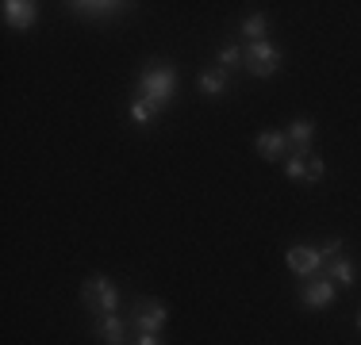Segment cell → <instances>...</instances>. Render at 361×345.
Wrapping results in <instances>:
<instances>
[{"label": "cell", "mask_w": 361, "mask_h": 345, "mask_svg": "<svg viewBox=\"0 0 361 345\" xmlns=\"http://www.w3.org/2000/svg\"><path fill=\"white\" fill-rule=\"evenodd\" d=\"M304 169H307V153L292 150V153H288V161H285V172H288L292 180H304Z\"/></svg>", "instance_id": "9a60e30c"}, {"label": "cell", "mask_w": 361, "mask_h": 345, "mask_svg": "<svg viewBox=\"0 0 361 345\" xmlns=\"http://www.w3.org/2000/svg\"><path fill=\"white\" fill-rule=\"evenodd\" d=\"M257 153H262V158L265 161H281V158H285V153H288V134L285 131H262V134H257Z\"/></svg>", "instance_id": "ba28073f"}, {"label": "cell", "mask_w": 361, "mask_h": 345, "mask_svg": "<svg viewBox=\"0 0 361 345\" xmlns=\"http://www.w3.org/2000/svg\"><path fill=\"white\" fill-rule=\"evenodd\" d=\"M169 310L166 303H158V299H139V303L131 307V326L139 334H158L161 326H166Z\"/></svg>", "instance_id": "277c9868"}, {"label": "cell", "mask_w": 361, "mask_h": 345, "mask_svg": "<svg viewBox=\"0 0 361 345\" xmlns=\"http://www.w3.org/2000/svg\"><path fill=\"white\" fill-rule=\"evenodd\" d=\"M285 134H288V142L296 146L300 153H312V134H315V123H312V119H292Z\"/></svg>", "instance_id": "30bf717a"}, {"label": "cell", "mask_w": 361, "mask_h": 345, "mask_svg": "<svg viewBox=\"0 0 361 345\" xmlns=\"http://www.w3.org/2000/svg\"><path fill=\"white\" fill-rule=\"evenodd\" d=\"M135 345H161V341H158V334H139V341H135Z\"/></svg>", "instance_id": "ffe728a7"}, {"label": "cell", "mask_w": 361, "mask_h": 345, "mask_svg": "<svg viewBox=\"0 0 361 345\" xmlns=\"http://www.w3.org/2000/svg\"><path fill=\"white\" fill-rule=\"evenodd\" d=\"M81 303L92 310V315H116V307H119V288L108 280L104 272H92V276H85V284H81Z\"/></svg>", "instance_id": "7a4b0ae2"}, {"label": "cell", "mask_w": 361, "mask_h": 345, "mask_svg": "<svg viewBox=\"0 0 361 345\" xmlns=\"http://www.w3.org/2000/svg\"><path fill=\"white\" fill-rule=\"evenodd\" d=\"M177 92V69L169 62H150L142 69L139 77V89H135V100L150 104V108H169V100H173Z\"/></svg>", "instance_id": "6da1fadb"}, {"label": "cell", "mask_w": 361, "mask_h": 345, "mask_svg": "<svg viewBox=\"0 0 361 345\" xmlns=\"http://www.w3.org/2000/svg\"><path fill=\"white\" fill-rule=\"evenodd\" d=\"M243 39H250V42H265V39H269V20H265L262 12L246 15V20H243Z\"/></svg>", "instance_id": "4fadbf2b"}, {"label": "cell", "mask_w": 361, "mask_h": 345, "mask_svg": "<svg viewBox=\"0 0 361 345\" xmlns=\"http://www.w3.org/2000/svg\"><path fill=\"white\" fill-rule=\"evenodd\" d=\"M334 280L331 276H312V280L304 284V291H300V299H304V307H326L334 303Z\"/></svg>", "instance_id": "52a82bcc"}, {"label": "cell", "mask_w": 361, "mask_h": 345, "mask_svg": "<svg viewBox=\"0 0 361 345\" xmlns=\"http://www.w3.org/2000/svg\"><path fill=\"white\" fill-rule=\"evenodd\" d=\"M357 326H361V315H357Z\"/></svg>", "instance_id": "44dd1931"}, {"label": "cell", "mask_w": 361, "mask_h": 345, "mask_svg": "<svg viewBox=\"0 0 361 345\" xmlns=\"http://www.w3.org/2000/svg\"><path fill=\"white\" fill-rule=\"evenodd\" d=\"M319 253H323V261H326V265H331V261H334V257H342V238H331V242H326V246L319 249Z\"/></svg>", "instance_id": "d6986e66"}, {"label": "cell", "mask_w": 361, "mask_h": 345, "mask_svg": "<svg viewBox=\"0 0 361 345\" xmlns=\"http://www.w3.org/2000/svg\"><path fill=\"white\" fill-rule=\"evenodd\" d=\"M70 8L77 15H85V20H116L127 4H111V0H104V4H70Z\"/></svg>", "instance_id": "8fae6325"}, {"label": "cell", "mask_w": 361, "mask_h": 345, "mask_svg": "<svg viewBox=\"0 0 361 345\" xmlns=\"http://www.w3.org/2000/svg\"><path fill=\"white\" fill-rule=\"evenodd\" d=\"M243 54H246V62H243L246 73L257 77V81H265V77H273L281 69V50L273 42H246Z\"/></svg>", "instance_id": "3957f363"}, {"label": "cell", "mask_w": 361, "mask_h": 345, "mask_svg": "<svg viewBox=\"0 0 361 345\" xmlns=\"http://www.w3.org/2000/svg\"><path fill=\"white\" fill-rule=\"evenodd\" d=\"M196 84H200L204 96H223L227 92V69H204Z\"/></svg>", "instance_id": "7c38bea8"}, {"label": "cell", "mask_w": 361, "mask_h": 345, "mask_svg": "<svg viewBox=\"0 0 361 345\" xmlns=\"http://www.w3.org/2000/svg\"><path fill=\"white\" fill-rule=\"evenodd\" d=\"M39 20V4L35 0H4V23L16 31H27Z\"/></svg>", "instance_id": "8992f818"}, {"label": "cell", "mask_w": 361, "mask_h": 345, "mask_svg": "<svg viewBox=\"0 0 361 345\" xmlns=\"http://www.w3.org/2000/svg\"><path fill=\"white\" fill-rule=\"evenodd\" d=\"M326 276L334 280V288H350L357 272H354V265H350L346 257H334V261H331V272H326Z\"/></svg>", "instance_id": "5bb4252c"}, {"label": "cell", "mask_w": 361, "mask_h": 345, "mask_svg": "<svg viewBox=\"0 0 361 345\" xmlns=\"http://www.w3.org/2000/svg\"><path fill=\"white\" fill-rule=\"evenodd\" d=\"M323 172H326V165H323V158L319 153H307V169H304V180H323Z\"/></svg>", "instance_id": "ac0fdd59"}, {"label": "cell", "mask_w": 361, "mask_h": 345, "mask_svg": "<svg viewBox=\"0 0 361 345\" xmlns=\"http://www.w3.org/2000/svg\"><path fill=\"white\" fill-rule=\"evenodd\" d=\"M131 119H135V123H142V127H150L154 119H158V108H150V104L135 100V104H131Z\"/></svg>", "instance_id": "2e32d148"}, {"label": "cell", "mask_w": 361, "mask_h": 345, "mask_svg": "<svg viewBox=\"0 0 361 345\" xmlns=\"http://www.w3.org/2000/svg\"><path fill=\"white\" fill-rule=\"evenodd\" d=\"M97 334L104 338V345H127V322L116 315H100L97 318Z\"/></svg>", "instance_id": "9c48e42d"}, {"label": "cell", "mask_w": 361, "mask_h": 345, "mask_svg": "<svg viewBox=\"0 0 361 345\" xmlns=\"http://www.w3.org/2000/svg\"><path fill=\"white\" fill-rule=\"evenodd\" d=\"M243 62H246L243 46H223L219 50V69H235V65H243Z\"/></svg>", "instance_id": "e0dca14e"}, {"label": "cell", "mask_w": 361, "mask_h": 345, "mask_svg": "<svg viewBox=\"0 0 361 345\" xmlns=\"http://www.w3.org/2000/svg\"><path fill=\"white\" fill-rule=\"evenodd\" d=\"M285 261H288V269L296 272V276H307V280H312V276H319V269H323V253L315 246H292L288 253H285Z\"/></svg>", "instance_id": "5b68a950"}]
</instances>
